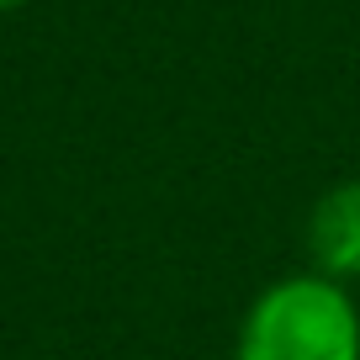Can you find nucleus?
Here are the masks:
<instances>
[{
	"label": "nucleus",
	"mask_w": 360,
	"mask_h": 360,
	"mask_svg": "<svg viewBox=\"0 0 360 360\" xmlns=\"http://www.w3.org/2000/svg\"><path fill=\"white\" fill-rule=\"evenodd\" d=\"M307 255L323 276H360V180H339L313 202L307 217Z\"/></svg>",
	"instance_id": "f03ea898"
},
{
	"label": "nucleus",
	"mask_w": 360,
	"mask_h": 360,
	"mask_svg": "<svg viewBox=\"0 0 360 360\" xmlns=\"http://www.w3.org/2000/svg\"><path fill=\"white\" fill-rule=\"evenodd\" d=\"M233 360H360V307L323 270L281 276L249 302Z\"/></svg>",
	"instance_id": "f257e3e1"
},
{
	"label": "nucleus",
	"mask_w": 360,
	"mask_h": 360,
	"mask_svg": "<svg viewBox=\"0 0 360 360\" xmlns=\"http://www.w3.org/2000/svg\"><path fill=\"white\" fill-rule=\"evenodd\" d=\"M16 6H27V0H0V11H16Z\"/></svg>",
	"instance_id": "7ed1b4c3"
}]
</instances>
